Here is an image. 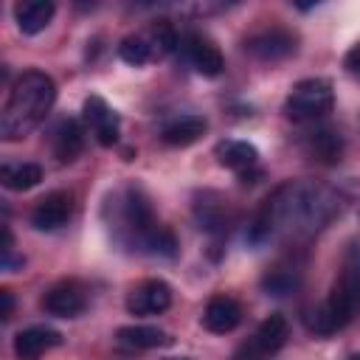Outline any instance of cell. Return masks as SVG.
<instances>
[{"mask_svg":"<svg viewBox=\"0 0 360 360\" xmlns=\"http://www.w3.org/2000/svg\"><path fill=\"white\" fill-rule=\"evenodd\" d=\"M340 211V194H335L323 183L312 180H290L267 197L259 211L250 242H298L318 233L335 214Z\"/></svg>","mask_w":360,"mask_h":360,"instance_id":"1","label":"cell"},{"mask_svg":"<svg viewBox=\"0 0 360 360\" xmlns=\"http://www.w3.org/2000/svg\"><path fill=\"white\" fill-rule=\"evenodd\" d=\"M112 233L121 245L132 248V250H143V253H155V256H174L177 253V242L172 236V231L166 225H160L152 214V205L146 200V194L135 186L121 188L112 200Z\"/></svg>","mask_w":360,"mask_h":360,"instance_id":"2","label":"cell"},{"mask_svg":"<svg viewBox=\"0 0 360 360\" xmlns=\"http://www.w3.org/2000/svg\"><path fill=\"white\" fill-rule=\"evenodd\" d=\"M56 101V84L42 70H25L8 90V98L0 110V135L3 141H20L37 129Z\"/></svg>","mask_w":360,"mask_h":360,"instance_id":"3","label":"cell"},{"mask_svg":"<svg viewBox=\"0 0 360 360\" xmlns=\"http://www.w3.org/2000/svg\"><path fill=\"white\" fill-rule=\"evenodd\" d=\"M360 315V248H352L340 264V273L326 295L309 315V329L318 335H332Z\"/></svg>","mask_w":360,"mask_h":360,"instance_id":"4","label":"cell"},{"mask_svg":"<svg viewBox=\"0 0 360 360\" xmlns=\"http://www.w3.org/2000/svg\"><path fill=\"white\" fill-rule=\"evenodd\" d=\"M180 45V37L174 31V25L169 20H155L146 31H138V34H129L121 39L118 45V56L127 62V65H146V62H155L160 56H166L169 51H174Z\"/></svg>","mask_w":360,"mask_h":360,"instance_id":"5","label":"cell"},{"mask_svg":"<svg viewBox=\"0 0 360 360\" xmlns=\"http://www.w3.org/2000/svg\"><path fill=\"white\" fill-rule=\"evenodd\" d=\"M335 104L332 82L323 76H309L292 84V90L284 98V115L292 121H315L326 115Z\"/></svg>","mask_w":360,"mask_h":360,"instance_id":"6","label":"cell"},{"mask_svg":"<svg viewBox=\"0 0 360 360\" xmlns=\"http://www.w3.org/2000/svg\"><path fill=\"white\" fill-rule=\"evenodd\" d=\"M287 335H290L287 318L278 315V312H273V315H267V318L256 326L253 338L236 352L233 360H264V357L276 354V352L287 343Z\"/></svg>","mask_w":360,"mask_h":360,"instance_id":"7","label":"cell"},{"mask_svg":"<svg viewBox=\"0 0 360 360\" xmlns=\"http://www.w3.org/2000/svg\"><path fill=\"white\" fill-rule=\"evenodd\" d=\"M298 48V37L284 25H270L245 39V51L259 62H281L292 56Z\"/></svg>","mask_w":360,"mask_h":360,"instance_id":"8","label":"cell"},{"mask_svg":"<svg viewBox=\"0 0 360 360\" xmlns=\"http://www.w3.org/2000/svg\"><path fill=\"white\" fill-rule=\"evenodd\" d=\"M172 307V287L163 278H143L127 292V312L138 318L160 315Z\"/></svg>","mask_w":360,"mask_h":360,"instance_id":"9","label":"cell"},{"mask_svg":"<svg viewBox=\"0 0 360 360\" xmlns=\"http://www.w3.org/2000/svg\"><path fill=\"white\" fill-rule=\"evenodd\" d=\"M39 304L53 318H76V315H82L87 309V290L73 278L56 281L53 287L45 290Z\"/></svg>","mask_w":360,"mask_h":360,"instance_id":"10","label":"cell"},{"mask_svg":"<svg viewBox=\"0 0 360 360\" xmlns=\"http://www.w3.org/2000/svg\"><path fill=\"white\" fill-rule=\"evenodd\" d=\"M180 51H183L186 62H188L200 76L214 79V76H219L222 68H225V59H222L219 48H217L208 37H202V34H194V31L186 34V37L180 39Z\"/></svg>","mask_w":360,"mask_h":360,"instance_id":"11","label":"cell"},{"mask_svg":"<svg viewBox=\"0 0 360 360\" xmlns=\"http://www.w3.org/2000/svg\"><path fill=\"white\" fill-rule=\"evenodd\" d=\"M82 115H84V124L93 129V135H96V141H98L101 146H115V143H118V135H121L118 112H115L101 96L84 98Z\"/></svg>","mask_w":360,"mask_h":360,"instance_id":"12","label":"cell"},{"mask_svg":"<svg viewBox=\"0 0 360 360\" xmlns=\"http://www.w3.org/2000/svg\"><path fill=\"white\" fill-rule=\"evenodd\" d=\"M70 217H73V194L70 191H51L34 205L31 225L37 231H59L62 225H68Z\"/></svg>","mask_w":360,"mask_h":360,"instance_id":"13","label":"cell"},{"mask_svg":"<svg viewBox=\"0 0 360 360\" xmlns=\"http://www.w3.org/2000/svg\"><path fill=\"white\" fill-rule=\"evenodd\" d=\"M62 343V335L53 326L37 323V326H25L14 335V357L17 360H39L45 352L56 349Z\"/></svg>","mask_w":360,"mask_h":360,"instance_id":"14","label":"cell"},{"mask_svg":"<svg viewBox=\"0 0 360 360\" xmlns=\"http://www.w3.org/2000/svg\"><path fill=\"white\" fill-rule=\"evenodd\" d=\"M202 326L214 335H228L242 323V304L231 295H214L208 298L205 309H202Z\"/></svg>","mask_w":360,"mask_h":360,"instance_id":"15","label":"cell"},{"mask_svg":"<svg viewBox=\"0 0 360 360\" xmlns=\"http://www.w3.org/2000/svg\"><path fill=\"white\" fill-rule=\"evenodd\" d=\"M214 155H217L219 166H225V169H231V172H236V174H242V177L250 174V172L259 166V149H256L253 143H248V141L225 138V141L217 143Z\"/></svg>","mask_w":360,"mask_h":360,"instance_id":"16","label":"cell"},{"mask_svg":"<svg viewBox=\"0 0 360 360\" xmlns=\"http://www.w3.org/2000/svg\"><path fill=\"white\" fill-rule=\"evenodd\" d=\"M51 149L62 163H70L84 149V129L76 118H62L51 132Z\"/></svg>","mask_w":360,"mask_h":360,"instance_id":"17","label":"cell"},{"mask_svg":"<svg viewBox=\"0 0 360 360\" xmlns=\"http://www.w3.org/2000/svg\"><path fill=\"white\" fill-rule=\"evenodd\" d=\"M53 11L56 6L51 0H22V3H14V20H17V28L28 37L45 31L53 20Z\"/></svg>","mask_w":360,"mask_h":360,"instance_id":"18","label":"cell"},{"mask_svg":"<svg viewBox=\"0 0 360 360\" xmlns=\"http://www.w3.org/2000/svg\"><path fill=\"white\" fill-rule=\"evenodd\" d=\"M205 118L200 115H180V118H172L163 132H160V141L166 146H191L194 141H200V135L205 132Z\"/></svg>","mask_w":360,"mask_h":360,"instance_id":"19","label":"cell"},{"mask_svg":"<svg viewBox=\"0 0 360 360\" xmlns=\"http://www.w3.org/2000/svg\"><path fill=\"white\" fill-rule=\"evenodd\" d=\"M115 340L118 346L124 349H132V352H146V349H158V346H166L169 343V335L158 326H121L115 332Z\"/></svg>","mask_w":360,"mask_h":360,"instance_id":"20","label":"cell"},{"mask_svg":"<svg viewBox=\"0 0 360 360\" xmlns=\"http://www.w3.org/2000/svg\"><path fill=\"white\" fill-rule=\"evenodd\" d=\"M0 180L8 191H28L42 180V166L28 160H6L0 166Z\"/></svg>","mask_w":360,"mask_h":360,"instance_id":"21","label":"cell"},{"mask_svg":"<svg viewBox=\"0 0 360 360\" xmlns=\"http://www.w3.org/2000/svg\"><path fill=\"white\" fill-rule=\"evenodd\" d=\"M312 152L321 160L335 163V160H340V138L332 129H321V132L312 135Z\"/></svg>","mask_w":360,"mask_h":360,"instance_id":"22","label":"cell"},{"mask_svg":"<svg viewBox=\"0 0 360 360\" xmlns=\"http://www.w3.org/2000/svg\"><path fill=\"white\" fill-rule=\"evenodd\" d=\"M343 65H346V70H349L354 79H360V42H354V45L349 48V53H346Z\"/></svg>","mask_w":360,"mask_h":360,"instance_id":"23","label":"cell"},{"mask_svg":"<svg viewBox=\"0 0 360 360\" xmlns=\"http://www.w3.org/2000/svg\"><path fill=\"white\" fill-rule=\"evenodd\" d=\"M0 298H3L0 315H3V321H8L11 318V309H14V295H11V290H0Z\"/></svg>","mask_w":360,"mask_h":360,"instance_id":"24","label":"cell"},{"mask_svg":"<svg viewBox=\"0 0 360 360\" xmlns=\"http://www.w3.org/2000/svg\"><path fill=\"white\" fill-rule=\"evenodd\" d=\"M166 360H191V357H166Z\"/></svg>","mask_w":360,"mask_h":360,"instance_id":"25","label":"cell"},{"mask_svg":"<svg viewBox=\"0 0 360 360\" xmlns=\"http://www.w3.org/2000/svg\"><path fill=\"white\" fill-rule=\"evenodd\" d=\"M352 360H360V354H352Z\"/></svg>","mask_w":360,"mask_h":360,"instance_id":"26","label":"cell"}]
</instances>
